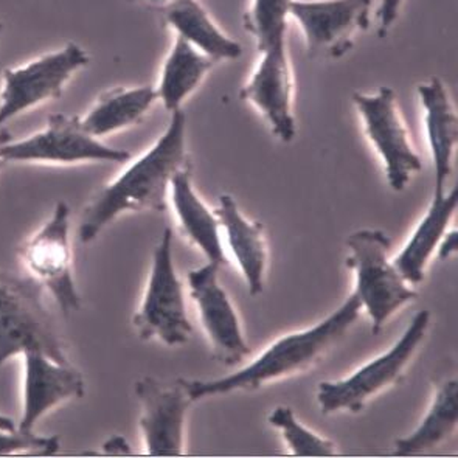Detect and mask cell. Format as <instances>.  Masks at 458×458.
Here are the masks:
<instances>
[{
	"mask_svg": "<svg viewBox=\"0 0 458 458\" xmlns=\"http://www.w3.org/2000/svg\"><path fill=\"white\" fill-rule=\"evenodd\" d=\"M458 423V382L446 381L437 392L432 407L413 434L394 441V457H411L429 451L453 434Z\"/></svg>",
	"mask_w": 458,
	"mask_h": 458,
	"instance_id": "obj_23",
	"label": "cell"
},
{
	"mask_svg": "<svg viewBox=\"0 0 458 458\" xmlns=\"http://www.w3.org/2000/svg\"><path fill=\"white\" fill-rule=\"evenodd\" d=\"M162 12L165 24L213 61H232L242 56V44L225 35L198 0L177 2Z\"/></svg>",
	"mask_w": 458,
	"mask_h": 458,
	"instance_id": "obj_20",
	"label": "cell"
},
{
	"mask_svg": "<svg viewBox=\"0 0 458 458\" xmlns=\"http://www.w3.org/2000/svg\"><path fill=\"white\" fill-rule=\"evenodd\" d=\"M458 249V236L457 232L454 230L451 233L445 236V242H441L440 249H438V259H447L453 253L457 252Z\"/></svg>",
	"mask_w": 458,
	"mask_h": 458,
	"instance_id": "obj_28",
	"label": "cell"
},
{
	"mask_svg": "<svg viewBox=\"0 0 458 458\" xmlns=\"http://www.w3.org/2000/svg\"><path fill=\"white\" fill-rule=\"evenodd\" d=\"M347 246L352 255L347 266L356 272V291L373 322V333L400 310L418 297L413 289L407 288L394 263L388 261L392 242L381 230H358L348 236Z\"/></svg>",
	"mask_w": 458,
	"mask_h": 458,
	"instance_id": "obj_6",
	"label": "cell"
},
{
	"mask_svg": "<svg viewBox=\"0 0 458 458\" xmlns=\"http://www.w3.org/2000/svg\"><path fill=\"white\" fill-rule=\"evenodd\" d=\"M187 115L182 109L171 114L170 124L147 153L120 176L92 196L82 210L78 236L84 244L97 240L109 224L126 212H165L171 179L189 166L185 148Z\"/></svg>",
	"mask_w": 458,
	"mask_h": 458,
	"instance_id": "obj_1",
	"label": "cell"
},
{
	"mask_svg": "<svg viewBox=\"0 0 458 458\" xmlns=\"http://www.w3.org/2000/svg\"><path fill=\"white\" fill-rule=\"evenodd\" d=\"M171 198L177 217L185 233L199 247L210 263L227 265L223 242L219 238V223L207 208L191 185V165L183 166L171 179Z\"/></svg>",
	"mask_w": 458,
	"mask_h": 458,
	"instance_id": "obj_21",
	"label": "cell"
},
{
	"mask_svg": "<svg viewBox=\"0 0 458 458\" xmlns=\"http://www.w3.org/2000/svg\"><path fill=\"white\" fill-rule=\"evenodd\" d=\"M219 267L221 266L208 261V265L199 269L190 270L189 284L191 299L199 310L200 320L212 341L215 358L221 364L235 367L252 352L242 337L235 310L217 282Z\"/></svg>",
	"mask_w": 458,
	"mask_h": 458,
	"instance_id": "obj_14",
	"label": "cell"
},
{
	"mask_svg": "<svg viewBox=\"0 0 458 458\" xmlns=\"http://www.w3.org/2000/svg\"><path fill=\"white\" fill-rule=\"evenodd\" d=\"M458 206V189L454 187L449 193L434 196L429 210L418 224L411 242L405 244L403 252L394 259V266L405 282L418 284L424 280V270L429 263L435 247L446 233L447 225L453 219Z\"/></svg>",
	"mask_w": 458,
	"mask_h": 458,
	"instance_id": "obj_18",
	"label": "cell"
},
{
	"mask_svg": "<svg viewBox=\"0 0 458 458\" xmlns=\"http://www.w3.org/2000/svg\"><path fill=\"white\" fill-rule=\"evenodd\" d=\"M215 216L217 223L225 229L230 249L242 267V276L246 278L249 294L252 297L263 294L266 270L263 224L259 221H247L236 206V200L229 194L219 196V207L215 212Z\"/></svg>",
	"mask_w": 458,
	"mask_h": 458,
	"instance_id": "obj_17",
	"label": "cell"
},
{
	"mask_svg": "<svg viewBox=\"0 0 458 458\" xmlns=\"http://www.w3.org/2000/svg\"><path fill=\"white\" fill-rule=\"evenodd\" d=\"M2 159L14 164L77 165L89 162L124 164L130 151L107 147L84 131L80 117L54 114L44 130L19 140H6L0 149Z\"/></svg>",
	"mask_w": 458,
	"mask_h": 458,
	"instance_id": "obj_8",
	"label": "cell"
},
{
	"mask_svg": "<svg viewBox=\"0 0 458 458\" xmlns=\"http://www.w3.org/2000/svg\"><path fill=\"white\" fill-rule=\"evenodd\" d=\"M269 423L283 432L295 457H335V443L306 429L295 420L291 407L280 405L270 413Z\"/></svg>",
	"mask_w": 458,
	"mask_h": 458,
	"instance_id": "obj_25",
	"label": "cell"
},
{
	"mask_svg": "<svg viewBox=\"0 0 458 458\" xmlns=\"http://www.w3.org/2000/svg\"><path fill=\"white\" fill-rule=\"evenodd\" d=\"M257 69L242 89V100L252 103L270 124L272 132L284 141L294 140V73L286 41L261 52Z\"/></svg>",
	"mask_w": 458,
	"mask_h": 458,
	"instance_id": "obj_13",
	"label": "cell"
},
{
	"mask_svg": "<svg viewBox=\"0 0 458 458\" xmlns=\"http://www.w3.org/2000/svg\"><path fill=\"white\" fill-rule=\"evenodd\" d=\"M61 441L56 435L42 437L24 430L0 429V457H10L19 454L33 455H55L58 453Z\"/></svg>",
	"mask_w": 458,
	"mask_h": 458,
	"instance_id": "obj_26",
	"label": "cell"
},
{
	"mask_svg": "<svg viewBox=\"0 0 458 458\" xmlns=\"http://www.w3.org/2000/svg\"><path fill=\"white\" fill-rule=\"evenodd\" d=\"M134 4H141V5L154 6V8H166V6L177 4V2H183V0H130Z\"/></svg>",
	"mask_w": 458,
	"mask_h": 458,
	"instance_id": "obj_30",
	"label": "cell"
},
{
	"mask_svg": "<svg viewBox=\"0 0 458 458\" xmlns=\"http://www.w3.org/2000/svg\"><path fill=\"white\" fill-rule=\"evenodd\" d=\"M360 308V300L352 293L345 303L325 318L324 322L278 339L257 360L233 375L212 381L183 377L179 379L193 403L204 400L207 396L232 394L236 390L252 392L265 386L266 382L305 370L318 362L352 328V324L358 320Z\"/></svg>",
	"mask_w": 458,
	"mask_h": 458,
	"instance_id": "obj_2",
	"label": "cell"
},
{
	"mask_svg": "<svg viewBox=\"0 0 458 458\" xmlns=\"http://www.w3.org/2000/svg\"><path fill=\"white\" fill-rule=\"evenodd\" d=\"M105 451L109 455H128L130 454V445L126 443L123 437H115V438L107 441L105 445Z\"/></svg>",
	"mask_w": 458,
	"mask_h": 458,
	"instance_id": "obj_29",
	"label": "cell"
},
{
	"mask_svg": "<svg viewBox=\"0 0 458 458\" xmlns=\"http://www.w3.org/2000/svg\"><path fill=\"white\" fill-rule=\"evenodd\" d=\"M19 259L30 280L52 295L64 316L80 311L81 297L73 276L71 208L59 200L52 216L19 247Z\"/></svg>",
	"mask_w": 458,
	"mask_h": 458,
	"instance_id": "obj_4",
	"label": "cell"
},
{
	"mask_svg": "<svg viewBox=\"0 0 458 458\" xmlns=\"http://www.w3.org/2000/svg\"><path fill=\"white\" fill-rule=\"evenodd\" d=\"M430 312L420 311L407 327L400 341L387 352L371 360L354 375L342 381L318 384V401L324 415L348 411L352 413L364 409L365 403L373 394L398 381L405 365L411 362L420 344L429 328Z\"/></svg>",
	"mask_w": 458,
	"mask_h": 458,
	"instance_id": "obj_9",
	"label": "cell"
},
{
	"mask_svg": "<svg viewBox=\"0 0 458 458\" xmlns=\"http://www.w3.org/2000/svg\"><path fill=\"white\" fill-rule=\"evenodd\" d=\"M294 0H252L244 16V29L253 36L259 54L286 41L288 19Z\"/></svg>",
	"mask_w": 458,
	"mask_h": 458,
	"instance_id": "obj_24",
	"label": "cell"
},
{
	"mask_svg": "<svg viewBox=\"0 0 458 458\" xmlns=\"http://www.w3.org/2000/svg\"><path fill=\"white\" fill-rule=\"evenodd\" d=\"M29 352L69 362L64 339L56 333L42 303V289L30 278L0 272V369Z\"/></svg>",
	"mask_w": 458,
	"mask_h": 458,
	"instance_id": "obj_3",
	"label": "cell"
},
{
	"mask_svg": "<svg viewBox=\"0 0 458 458\" xmlns=\"http://www.w3.org/2000/svg\"><path fill=\"white\" fill-rule=\"evenodd\" d=\"M10 139H12V137L6 134L5 131H0V149H2V145H4L6 140H10ZM4 164H5V160L2 159V154H0V166Z\"/></svg>",
	"mask_w": 458,
	"mask_h": 458,
	"instance_id": "obj_32",
	"label": "cell"
},
{
	"mask_svg": "<svg viewBox=\"0 0 458 458\" xmlns=\"http://www.w3.org/2000/svg\"><path fill=\"white\" fill-rule=\"evenodd\" d=\"M135 396L141 405L140 430L149 457L183 455V426L191 405L181 379L165 386L154 377L135 382Z\"/></svg>",
	"mask_w": 458,
	"mask_h": 458,
	"instance_id": "obj_12",
	"label": "cell"
},
{
	"mask_svg": "<svg viewBox=\"0 0 458 458\" xmlns=\"http://www.w3.org/2000/svg\"><path fill=\"white\" fill-rule=\"evenodd\" d=\"M352 101L369 139L384 160L390 187L403 191L411 174L423 170V162L411 147L394 89L381 88L377 94L356 92Z\"/></svg>",
	"mask_w": 458,
	"mask_h": 458,
	"instance_id": "obj_10",
	"label": "cell"
},
{
	"mask_svg": "<svg viewBox=\"0 0 458 458\" xmlns=\"http://www.w3.org/2000/svg\"><path fill=\"white\" fill-rule=\"evenodd\" d=\"M24 356V394L18 429L33 432L38 421L67 401L86 394L81 371L71 362H58L41 352Z\"/></svg>",
	"mask_w": 458,
	"mask_h": 458,
	"instance_id": "obj_15",
	"label": "cell"
},
{
	"mask_svg": "<svg viewBox=\"0 0 458 458\" xmlns=\"http://www.w3.org/2000/svg\"><path fill=\"white\" fill-rule=\"evenodd\" d=\"M417 92L426 111L424 120L435 168L434 196H443L446 193L447 179L453 173L451 164L458 140L457 114L440 78H429L418 86Z\"/></svg>",
	"mask_w": 458,
	"mask_h": 458,
	"instance_id": "obj_16",
	"label": "cell"
},
{
	"mask_svg": "<svg viewBox=\"0 0 458 458\" xmlns=\"http://www.w3.org/2000/svg\"><path fill=\"white\" fill-rule=\"evenodd\" d=\"M373 0H294V18L312 58H342L354 46V36L370 25Z\"/></svg>",
	"mask_w": 458,
	"mask_h": 458,
	"instance_id": "obj_11",
	"label": "cell"
},
{
	"mask_svg": "<svg viewBox=\"0 0 458 458\" xmlns=\"http://www.w3.org/2000/svg\"><path fill=\"white\" fill-rule=\"evenodd\" d=\"M0 429L16 430L18 429V423L13 418L6 417L4 413H0Z\"/></svg>",
	"mask_w": 458,
	"mask_h": 458,
	"instance_id": "obj_31",
	"label": "cell"
},
{
	"mask_svg": "<svg viewBox=\"0 0 458 458\" xmlns=\"http://www.w3.org/2000/svg\"><path fill=\"white\" fill-rule=\"evenodd\" d=\"M157 100V90L151 86L112 89L80 117V123L89 134L101 139L139 123Z\"/></svg>",
	"mask_w": 458,
	"mask_h": 458,
	"instance_id": "obj_19",
	"label": "cell"
},
{
	"mask_svg": "<svg viewBox=\"0 0 458 458\" xmlns=\"http://www.w3.org/2000/svg\"><path fill=\"white\" fill-rule=\"evenodd\" d=\"M215 64L216 61L200 54L191 44L176 36L162 67L159 88L156 89L165 109L171 114L182 109L183 101L199 88Z\"/></svg>",
	"mask_w": 458,
	"mask_h": 458,
	"instance_id": "obj_22",
	"label": "cell"
},
{
	"mask_svg": "<svg viewBox=\"0 0 458 458\" xmlns=\"http://www.w3.org/2000/svg\"><path fill=\"white\" fill-rule=\"evenodd\" d=\"M141 341L164 342L168 347L187 344L193 333L185 311L182 283L173 261V230L165 229L154 249L153 267L140 310L132 318Z\"/></svg>",
	"mask_w": 458,
	"mask_h": 458,
	"instance_id": "obj_7",
	"label": "cell"
},
{
	"mask_svg": "<svg viewBox=\"0 0 458 458\" xmlns=\"http://www.w3.org/2000/svg\"><path fill=\"white\" fill-rule=\"evenodd\" d=\"M2 31H4V24L0 22V35H2Z\"/></svg>",
	"mask_w": 458,
	"mask_h": 458,
	"instance_id": "obj_33",
	"label": "cell"
},
{
	"mask_svg": "<svg viewBox=\"0 0 458 458\" xmlns=\"http://www.w3.org/2000/svg\"><path fill=\"white\" fill-rule=\"evenodd\" d=\"M90 56L75 42L41 55L2 73L0 131L13 118L48 101L58 100L78 72L88 67Z\"/></svg>",
	"mask_w": 458,
	"mask_h": 458,
	"instance_id": "obj_5",
	"label": "cell"
},
{
	"mask_svg": "<svg viewBox=\"0 0 458 458\" xmlns=\"http://www.w3.org/2000/svg\"><path fill=\"white\" fill-rule=\"evenodd\" d=\"M404 0H379L377 10V35L386 38L388 30L394 27L396 19L400 16L401 6Z\"/></svg>",
	"mask_w": 458,
	"mask_h": 458,
	"instance_id": "obj_27",
	"label": "cell"
}]
</instances>
